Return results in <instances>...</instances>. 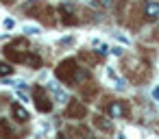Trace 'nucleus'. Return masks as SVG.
Segmentation results:
<instances>
[{
  "instance_id": "f257e3e1",
  "label": "nucleus",
  "mask_w": 159,
  "mask_h": 139,
  "mask_svg": "<svg viewBox=\"0 0 159 139\" xmlns=\"http://www.w3.org/2000/svg\"><path fill=\"white\" fill-rule=\"evenodd\" d=\"M55 76L63 83H76V80H83L87 78V72H83L76 63V59H63L57 70H55Z\"/></svg>"
},
{
  "instance_id": "f03ea898",
  "label": "nucleus",
  "mask_w": 159,
  "mask_h": 139,
  "mask_svg": "<svg viewBox=\"0 0 159 139\" xmlns=\"http://www.w3.org/2000/svg\"><path fill=\"white\" fill-rule=\"evenodd\" d=\"M24 48H26V41H16V44H11V46L5 48V54L13 63H24L26 57H29V50H24Z\"/></svg>"
},
{
  "instance_id": "7ed1b4c3",
  "label": "nucleus",
  "mask_w": 159,
  "mask_h": 139,
  "mask_svg": "<svg viewBox=\"0 0 159 139\" xmlns=\"http://www.w3.org/2000/svg\"><path fill=\"white\" fill-rule=\"evenodd\" d=\"M33 98H35V106H37L39 113H50L52 111V102H50V98H48V93H46L44 87H35Z\"/></svg>"
},
{
  "instance_id": "20e7f679",
  "label": "nucleus",
  "mask_w": 159,
  "mask_h": 139,
  "mask_svg": "<svg viewBox=\"0 0 159 139\" xmlns=\"http://www.w3.org/2000/svg\"><path fill=\"white\" fill-rule=\"evenodd\" d=\"M66 115L72 117V119H83L87 115V106L83 102H79V100H70L68 106H66Z\"/></svg>"
},
{
  "instance_id": "39448f33",
  "label": "nucleus",
  "mask_w": 159,
  "mask_h": 139,
  "mask_svg": "<svg viewBox=\"0 0 159 139\" xmlns=\"http://www.w3.org/2000/svg\"><path fill=\"white\" fill-rule=\"evenodd\" d=\"M107 115H109V117H124V115H126V104L120 102V100H113V102L107 106Z\"/></svg>"
},
{
  "instance_id": "423d86ee",
  "label": "nucleus",
  "mask_w": 159,
  "mask_h": 139,
  "mask_svg": "<svg viewBox=\"0 0 159 139\" xmlns=\"http://www.w3.org/2000/svg\"><path fill=\"white\" fill-rule=\"evenodd\" d=\"M144 15H146V20H157L159 18V2H144Z\"/></svg>"
},
{
  "instance_id": "0eeeda50",
  "label": "nucleus",
  "mask_w": 159,
  "mask_h": 139,
  "mask_svg": "<svg viewBox=\"0 0 159 139\" xmlns=\"http://www.w3.org/2000/svg\"><path fill=\"white\" fill-rule=\"evenodd\" d=\"M105 76H107V78L111 80V85H113L116 89H124V87H126V83H124V80H122V78H120V76H118V74H116V72L111 70V67H107Z\"/></svg>"
},
{
  "instance_id": "6e6552de",
  "label": "nucleus",
  "mask_w": 159,
  "mask_h": 139,
  "mask_svg": "<svg viewBox=\"0 0 159 139\" xmlns=\"http://www.w3.org/2000/svg\"><path fill=\"white\" fill-rule=\"evenodd\" d=\"M13 117L20 119V122H29V111L22 104H13Z\"/></svg>"
},
{
  "instance_id": "1a4fd4ad",
  "label": "nucleus",
  "mask_w": 159,
  "mask_h": 139,
  "mask_svg": "<svg viewBox=\"0 0 159 139\" xmlns=\"http://www.w3.org/2000/svg\"><path fill=\"white\" fill-rule=\"evenodd\" d=\"M0 135L2 137H13V126L7 119H0Z\"/></svg>"
},
{
  "instance_id": "9d476101",
  "label": "nucleus",
  "mask_w": 159,
  "mask_h": 139,
  "mask_svg": "<svg viewBox=\"0 0 159 139\" xmlns=\"http://www.w3.org/2000/svg\"><path fill=\"white\" fill-rule=\"evenodd\" d=\"M24 63H29L31 67H42V57L39 54H31L29 52V57H26V61Z\"/></svg>"
},
{
  "instance_id": "9b49d317",
  "label": "nucleus",
  "mask_w": 159,
  "mask_h": 139,
  "mask_svg": "<svg viewBox=\"0 0 159 139\" xmlns=\"http://www.w3.org/2000/svg\"><path fill=\"white\" fill-rule=\"evenodd\" d=\"M94 124H96L100 130H107V132H111V124H109V122H105V117L96 115V117H94Z\"/></svg>"
},
{
  "instance_id": "f8f14e48",
  "label": "nucleus",
  "mask_w": 159,
  "mask_h": 139,
  "mask_svg": "<svg viewBox=\"0 0 159 139\" xmlns=\"http://www.w3.org/2000/svg\"><path fill=\"white\" fill-rule=\"evenodd\" d=\"M9 74H13V67L9 63H0V76H9Z\"/></svg>"
},
{
  "instance_id": "ddd939ff",
  "label": "nucleus",
  "mask_w": 159,
  "mask_h": 139,
  "mask_svg": "<svg viewBox=\"0 0 159 139\" xmlns=\"http://www.w3.org/2000/svg\"><path fill=\"white\" fill-rule=\"evenodd\" d=\"M22 31H24V33H29V35H35V33H39V28H35V26H24Z\"/></svg>"
},
{
  "instance_id": "4468645a",
  "label": "nucleus",
  "mask_w": 159,
  "mask_h": 139,
  "mask_svg": "<svg viewBox=\"0 0 159 139\" xmlns=\"http://www.w3.org/2000/svg\"><path fill=\"white\" fill-rule=\"evenodd\" d=\"M152 96H155V100H159V87H155V91H152Z\"/></svg>"
},
{
  "instance_id": "2eb2a0df",
  "label": "nucleus",
  "mask_w": 159,
  "mask_h": 139,
  "mask_svg": "<svg viewBox=\"0 0 159 139\" xmlns=\"http://www.w3.org/2000/svg\"><path fill=\"white\" fill-rule=\"evenodd\" d=\"M155 33H157V35H159V26H157V31H155Z\"/></svg>"
}]
</instances>
